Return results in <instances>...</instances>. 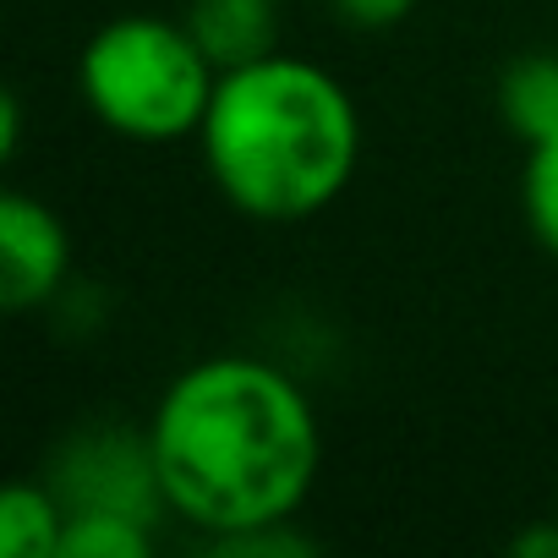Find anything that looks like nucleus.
Here are the masks:
<instances>
[{
	"mask_svg": "<svg viewBox=\"0 0 558 558\" xmlns=\"http://www.w3.org/2000/svg\"><path fill=\"white\" fill-rule=\"evenodd\" d=\"M165 509L208 536L291 520L324 465L313 400L257 356H208L170 378L148 416Z\"/></svg>",
	"mask_w": 558,
	"mask_h": 558,
	"instance_id": "obj_1",
	"label": "nucleus"
},
{
	"mask_svg": "<svg viewBox=\"0 0 558 558\" xmlns=\"http://www.w3.org/2000/svg\"><path fill=\"white\" fill-rule=\"evenodd\" d=\"M219 197L263 225L324 214L356 175L362 116L351 88L302 56H263L219 72L197 132Z\"/></svg>",
	"mask_w": 558,
	"mask_h": 558,
	"instance_id": "obj_2",
	"label": "nucleus"
},
{
	"mask_svg": "<svg viewBox=\"0 0 558 558\" xmlns=\"http://www.w3.org/2000/svg\"><path fill=\"white\" fill-rule=\"evenodd\" d=\"M219 66L186 34V23L132 12L110 17L77 61V94L94 121L126 143H181L203 132Z\"/></svg>",
	"mask_w": 558,
	"mask_h": 558,
	"instance_id": "obj_3",
	"label": "nucleus"
},
{
	"mask_svg": "<svg viewBox=\"0 0 558 558\" xmlns=\"http://www.w3.org/2000/svg\"><path fill=\"white\" fill-rule=\"evenodd\" d=\"M50 487L66 509H121V514H137V520H154L165 509L148 433L143 438L116 433V427L77 433L61 449Z\"/></svg>",
	"mask_w": 558,
	"mask_h": 558,
	"instance_id": "obj_4",
	"label": "nucleus"
},
{
	"mask_svg": "<svg viewBox=\"0 0 558 558\" xmlns=\"http://www.w3.org/2000/svg\"><path fill=\"white\" fill-rule=\"evenodd\" d=\"M72 268V235L61 214L28 192H0V307L39 313L56 302Z\"/></svg>",
	"mask_w": 558,
	"mask_h": 558,
	"instance_id": "obj_5",
	"label": "nucleus"
},
{
	"mask_svg": "<svg viewBox=\"0 0 558 558\" xmlns=\"http://www.w3.org/2000/svg\"><path fill=\"white\" fill-rule=\"evenodd\" d=\"M186 34L219 72L274 56L279 34V0H186Z\"/></svg>",
	"mask_w": 558,
	"mask_h": 558,
	"instance_id": "obj_6",
	"label": "nucleus"
},
{
	"mask_svg": "<svg viewBox=\"0 0 558 558\" xmlns=\"http://www.w3.org/2000/svg\"><path fill=\"white\" fill-rule=\"evenodd\" d=\"M498 116L525 148L558 137V56L553 50L514 56L498 72Z\"/></svg>",
	"mask_w": 558,
	"mask_h": 558,
	"instance_id": "obj_7",
	"label": "nucleus"
},
{
	"mask_svg": "<svg viewBox=\"0 0 558 558\" xmlns=\"http://www.w3.org/2000/svg\"><path fill=\"white\" fill-rule=\"evenodd\" d=\"M66 504L45 482H12L0 493V558H61Z\"/></svg>",
	"mask_w": 558,
	"mask_h": 558,
	"instance_id": "obj_8",
	"label": "nucleus"
},
{
	"mask_svg": "<svg viewBox=\"0 0 558 558\" xmlns=\"http://www.w3.org/2000/svg\"><path fill=\"white\" fill-rule=\"evenodd\" d=\"M148 553H154V520L121 509H66L61 558H148Z\"/></svg>",
	"mask_w": 558,
	"mask_h": 558,
	"instance_id": "obj_9",
	"label": "nucleus"
},
{
	"mask_svg": "<svg viewBox=\"0 0 558 558\" xmlns=\"http://www.w3.org/2000/svg\"><path fill=\"white\" fill-rule=\"evenodd\" d=\"M520 203H525L531 235L558 257V137L531 143V159H525V175H520Z\"/></svg>",
	"mask_w": 558,
	"mask_h": 558,
	"instance_id": "obj_10",
	"label": "nucleus"
},
{
	"mask_svg": "<svg viewBox=\"0 0 558 558\" xmlns=\"http://www.w3.org/2000/svg\"><path fill=\"white\" fill-rule=\"evenodd\" d=\"M329 7H335V17H340V23L378 34V28L405 23V17L416 12V0H329Z\"/></svg>",
	"mask_w": 558,
	"mask_h": 558,
	"instance_id": "obj_11",
	"label": "nucleus"
},
{
	"mask_svg": "<svg viewBox=\"0 0 558 558\" xmlns=\"http://www.w3.org/2000/svg\"><path fill=\"white\" fill-rule=\"evenodd\" d=\"M514 553H525V558H536V553L558 558V520H553V525H536V531H525V536H514Z\"/></svg>",
	"mask_w": 558,
	"mask_h": 558,
	"instance_id": "obj_12",
	"label": "nucleus"
},
{
	"mask_svg": "<svg viewBox=\"0 0 558 558\" xmlns=\"http://www.w3.org/2000/svg\"><path fill=\"white\" fill-rule=\"evenodd\" d=\"M279 7H296V0H279Z\"/></svg>",
	"mask_w": 558,
	"mask_h": 558,
	"instance_id": "obj_13",
	"label": "nucleus"
}]
</instances>
